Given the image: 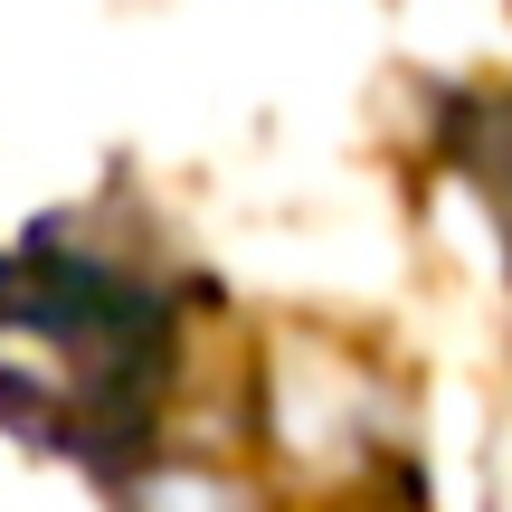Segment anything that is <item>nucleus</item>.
Segmentation results:
<instances>
[{
	"label": "nucleus",
	"mask_w": 512,
	"mask_h": 512,
	"mask_svg": "<svg viewBox=\"0 0 512 512\" xmlns=\"http://www.w3.org/2000/svg\"><path fill=\"white\" fill-rule=\"evenodd\" d=\"M162 389V313L95 266H0V418L67 456H124Z\"/></svg>",
	"instance_id": "1"
}]
</instances>
